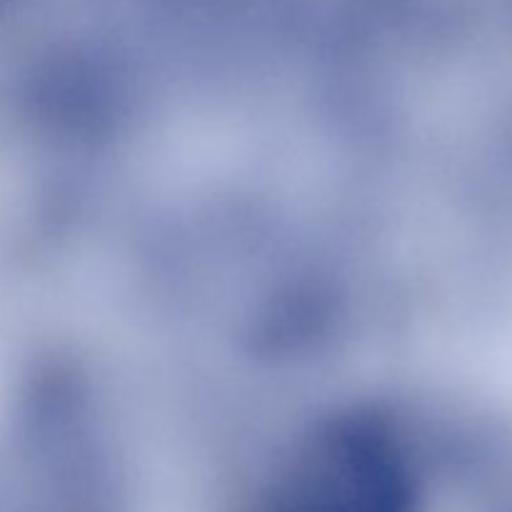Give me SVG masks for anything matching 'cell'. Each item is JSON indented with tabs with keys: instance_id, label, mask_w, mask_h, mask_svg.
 <instances>
[{
	"instance_id": "cell-1",
	"label": "cell",
	"mask_w": 512,
	"mask_h": 512,
	"mask_svg": "<svg viewBox=\"0 0 512 512\" xmlns=\"http://www.w3.org/2000/svg\"><path fill=\"white\" fill-rule=\"evenodd\" d=\"M275 512H405V490L378 455L328 450L293 470Z\"/></svg>"
}]
</instances>
